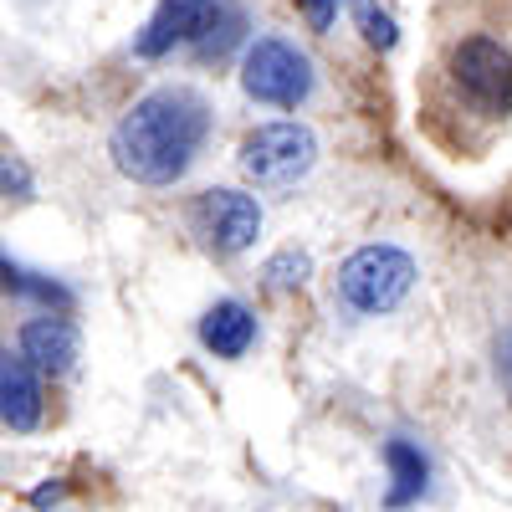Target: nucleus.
Listing matches in <instances>:
<instances>
[{
	"label": "nucleus",
	"mask_w": 512,
	"mask_h": 512,
	"mask_svg": "<svg viewBox=\"0 0 512 512\" xmlns=\"http://www.w3.org/2000/svg\"><path fill=\"white\" fill-rule=\"evenodd\" d=\"M497 379H502V390H507V400H512V323H507L502 338H497Z\"/></svg>",
	"instance_id": "16"
},
{
	"label": "nucleus",
	"mask_w": 512,
	"mask_h": 512,
	"mask_svg": "<svg viewBox=\"0 0 512 512\" xmlns=\"http://www.w3.org/2000/svg\"><path fill=\"white\" fill-rule=\"evenodd\" d=\"M241 88L256 103L297 108L313 93V62H308L303 47H292L287 36H256L241 57Z\"/></svg>",
	"instance_id": "4"
},
{
	"label": "nucleus",
	"mask_w": 512,
	"mask_h": 512,
	"mask_svg": "<svg viewBox=\"0 0 512 512\" xmlns=\"http://www.w3.org/2000/svg\"><path fill=\"white\" fill-rule=\"evenodd\" d=\"M0 282H6L11 292H26V297H36V303H57V308H72V292H67L62 282L41 277V272H26V267L6 262V256H0Z\"/></svg>",
	"instance_id": "12"
},
{
	"label": "nucleus",
	"mask_w": 512,
	"mask_h": 512,
	"mask_svg": "<svg viewBox=\"0 0 512 512\" xmlns=\"http://www.w3.org/2000/svg\"><path fill=\"white\" fill-rule=\"evenodd\" d=\"M354 21H359L364 41H369V47H379V52H390L395 41H400V26H395V16H390V11H379L374 0H354Z\"/></svg>",
	"instance_id": "13"
},
{
	"label": "nucleus",
	"mask_w": 512,
	"mask_h": 512,
	"mask_svg": "<svg viewBox=\"0 0 512 512\" xmlns=\"http://www.w3.org/2000/svg\"><path fill=\"white\" fill-rule=\"evenodd\" d=\"M21 359L36 374H67L77 364V328L67 318H31L21 328Z\"/></svg>",
	"instance_id": "8"
},
{
	"label": "nucleus",
	"mask_w": 512,
	"mask_h": 512,
	"mask_svg": "<svg viewBox=\"0 0 512 512\" xmlns=\"http://www.w3.org/2000/svg\"><path fill=\"white\" fill-rule=\"evenodd\" d=\"M384 461H390V507H410L415 497H425V482H431V461L415 441H390L384 446Z\"/></svg>",
	"instance_id": "11"
},
{
	"label": "nucleus",
	"mask_w": 512,
	"mask_h": 512,
	"mask_svg": "<svg viewBox=\"0 0 512 512\" xmlns=\"http://www.w3.org/2000/svg\"><path fill=\"white\" fill-rule=\"evenodd\" d=\"M415 287V256L400 246H359L338 267V297L354 313H390Z\"/></svg>",
	"instance_id": "2"
},
{
	"label": "nucleus",
	"mask_w": 512,
	"mask_h": 512,
	"mask_svg": "<svg viewBox=\"0 0 512 512\" xmlns=\"http://www.w3.org/2000/svg\"><path fill=\"white\" fill-rule=\"evenodd\" d=\"M0 420L11 431H36L41 425V379L26 359H0Z\"/></svg>",
	"instance_id": "10"
},
{
	"label": "nucleus",
	"mask_w": 512,
	"mask_h": 512,
	"mask_svg": "<svg viewBox=\"0 0 512 512\" xmlns=\"http://www.w3.org/2000/svg\"><path fill=\"white\" fill-rule=\"evenodd\" d=\"M303 11H308V26L313 31H328L333 16H338V0H303Z\"/></svg>",
	"instance_id": "17"
},
{
	"label": "nucleus",
	"mask_w": 512,
	"mask_h": 512,
	"mask_svg": "<svg viewBox=\"0 0 512 512\" xmlns=\"http://www.w3.org/2000/svg\"><path fill=\"white\" fill-rule=\"evenodd\" d=\"M241 175L267 185V190H287L318 164V134L308 123H262L241 139Z\"/></svg>",
	"instance_id": "3"
},
{
	"label": "nucleus",
	"mask_w": 512,
	"mask_h": 512,
	"mask_svg": "<svg viewBox=\"0 0 512 512\" xmlns=\"http://www.w3.org/2000/svg\"><path fill=\"white\" fill-rule=\"evenodd\" d=\"M200 344L216 354V359H241L256 344V313L236 297H221L216 308H205L200 318Z\"/></svg>",
	"instance_id": "9"
},
{
	"label": "nucleus",
	"mask_w": 512,
	"mask_h": 512,
	"mask_svg": "<svg viewBox=\"0 0 512 512\" xmlns=\"http://www.w3.org/2000/svg\"><path fill=\"white\" fill-rule=\"evenodd\" d=\"M0 195H16V200L31 195V169L11 154H0Z\"/></svg>",
	"instance_id": "15"
},
{
	"label": "nucleus",
	"mask_w": 512,
	"mask_h": 512,
	"mask_svg": "<svg viewBox=\"0 0 512 512\" xmlns=\"http://www.w3.org/2000/svg\"><path fill=\"white\" fill-rule=\"evenodd\" d=\"M216 16H221L216 0H159L154 16L139 31V41H134V52L139 57H164V52L185 47V41H200L210 26H216Z\"/></svg>",
	"instance_id": "7"
},
{
	"label": "nucleus",
	"mask_w": 512,
	"mask_h": 512,
	"mask_svg": "<svg viewBox=\"0 0 512 512\" xmlns=\"http://www.w3.org/2000/svg\"><path fill=\"white\" fill-rule=\"evenodd\" d=\"M205 134H210V103L185 82H164L118 118L108 154L118 175L159 190V185H175L195 164Z\"/></svg>",
	"instance_id": "1"
},
{
	"label": "nucleus",
	"mask_w": 512,
	"mask_h": 512,
	"mask_svg": "<svg viewBox=\"0 0 512 512\" xmlns=\"http://www.w3.org/2000/svg\"><path fill=\"white\" fill-rule=\"evenodd\" d=\"M57 497H62V482H52V487H41V492H36L31 502H36V507H47V502H57Z\"/></svg>",
	"instance_id": "18"
},
{
	"label": "nucleus",
	"mask_w": 512,
	"mask_h": 512,
	"mask_svg": "<svg viewBox=\"0 0 512 512\" xmlns=\"http://www.w3.org/2000/svg\"><path fill=\"white\" fill-rule=\"evenodd\" d=\"M451 77L461 98L487 118H507L512 113V57L502 52V41L492 36H466L451 52Z\"/></svg>",
	"instance_id": "5"
},
{
	"label": "nucleus",
	"mask_w": 512,
	"mask_h": 512,
	"mask_svg": "<svg viewBox=\"0 0 512 512\" xmlns=\"http://www.w3.org/2000/svg\"><path fill=\"white\" fill-rule=\"evenodd\" d=\"M195 231L205 236L210 251L236 256L262 236V205L241 190H205L195 200Z\"/></svg>",
	"instance_id": "6"
},
{
	"label": "nucleus",
	"mask_w": 512,
	"mask_h": 512,
	"mask_svg": "<svg viewBox=\"0 0 512 512\" xmlns=\"http://www.w3.org/2000/svg\"><path fill=\"white\" fill-rule=\"evenodd\" d=\"M308 272H313V256H308V251H297V246L277 251L272 262H267V282H272V287H303Z\"/></svg>",
	"instance_id": "14"
}]
</instances>
